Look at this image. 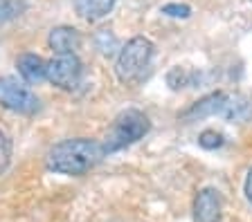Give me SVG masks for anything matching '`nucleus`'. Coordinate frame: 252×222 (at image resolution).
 <instances>
[{"label": "nucleus", "instance_id": "nucleus-7", "mask_svg": "<svg viewBox=\"0 0 252 222\" xmlns=\"http://www.w3.org/2000/svg\"><path fill=\"white\" fill-rule=\"evenodd\" d=\"M227 99H230V95H225V92H212V95L203 97L200 101H196L189 110H185L183 112V119H185V122H196V119L212 117V115H216V112H220V115H223Z\"/></svg>", "mask_w": 252, "mask_h": 222}, {"label": "nucleus", "instance_id": "nucleus-1", "mask_svg": "<svg viewBox=\"0 0 252 222\" xmlns=\"http://www.w3.org/2000/svg\"><path fill=\"white\" fill-rule=\"evenodd\" d=\"M104 155V144L88 137H74L54 144L45 157V164L50 171L61 175H84L99 164Z\"/></svg>", "mask_w": 252, "mask_h": 222}, {"label": "nucleus", "instance_id": "nucleus-9", "mask_svg": "<svg viewBox=\"0 0 252 222\" xmlns=\"http://www.w3.org/2000/svg\"><path fill=\"white\" fill-rule=\"evenodd\" d=\"M16 65H18V74L27 83H41L47 76V61H43L38 54H23Z\"/></svg>", "mask_w": 252, "mask_h": 222}, {"label": "nucleus", "instance_id": "nucleus-14", "mask_svg": "<svg viewBox=\"0 0 252 222\" xmlns=\"http://www.w3.org/2000/svg\"><path fill=\"white\" fill-rule=\"evenodd\" d=\"M198 144L207 150H214V148H220L225 144V137H223V132H216V130H203L198 137Z\"/></svg>", "mask_w": 252, "mask_h": 222}, {"label": "nucleus", "instance_id": "nucleus-16", "mask_svg": "<svg viewBox=\"0 0 252 222\" xmlns=\"http://www.w3.org/2000/svg\"><path fill=\"white\" fill-rule=\"evenodd\" d=\"M246 196L252 202V169L248 171V177H246Z\"/></svg>", "mask_w": 252, "mask_h": 222}, {"label": "nucleus", "instance_id": "nucleus-5", "mask_svg": "<svg viewBox=\"0 0 252 222\" xmlns=\"http://www.w3.org/2000/svg\"><path fill=\"white\" fill-rule=\"evenodd\" d=\"M84 74V65L79 61L77 54H68V56H54L52 61H47V76L52 85L61 88V90H74L81 81Z\"/></svg>", "mask_w": 252, "mask_h": 222}, {"label": "nucleus", "instance_id": "nucleus-12", "mask_svg": "<svg viewBox=\"0 0 252 222\" xmlns=\"http://www.w3.org/2000/svg\"><path fill=\"white\" fill-rule=\"evenodd\" d=\"M21 11H23L21 0H0V27L9 23L11 18L21 16Z\"/></svg>", "mask_w": 252, "mask_h": 222}, {"label": "nucleus", "instance_id": "nucleus-6", "mask_svg": "<svg viewBox=\"0 0 252 222\" xmlns=\"http://www.w3.org/2000/svg\"><path fill=\"white\" fill-rule=\"evenodd\" d=\"M223 216V197L216 189H203L194 200V220L196 222H220Z\"/></svg>", "mask_w": 252, "mask_h": 222}, {"label": "nucleus", "instance_id": "nucleus-8", "mask_svg": "<svg viewBox=\"0 0 252 222\" xmlns=\"http://www.w3.org/2000/svg\"><path fill=\"white\" fill-rule=\"evenodd\" d=\"M47 43H50V48L54 49L57 56H68V54H77V49L81 48V34L74 27L61 25L50 32Z\"/></svg>", "mask_w": 252, "mask_h": 222}, {"label": "nucleus", "instance_id": "nucleus-3", "mask_svg": "<svg viewBox=\"0 0 252 222\" xmlns=\"http://www.w3.org/2000/svg\"><path fill=\"white\" fill-rule=\"evenodd\" d=\"M149 128H151L149 117L142 110H135V108L122 110L113 122V128H110L108 137L104 142V150L106 153H115V150L131 146V144H135L137 139L147 135Z\"/></svg>", "mask_w": 252, "mask_h": 222}, {"label": "nucleus", "instance_id": "nucleus-10", "mask_svg": "<svg viewBox=\"0 0 252 222\" xmlns=\"http://www.w3.org/2000/svg\"><path fill=\"white\" fill-rule=\"evenodd\" d=\"M117 0H74V9L86 21H99L108 16Z\"/></svg>", "mask_w": 252, "mask_h": 222}, {"label": "nucleus", "instance_id": "nucleus-2", "mask_svg": "<svg viewBox=\"0 0 252 222\" xmlns=\"http://www.w3.org/2000/svg\"><path fill=\"white\" fill-rule=\"evenodd\" d=\"M153 61V43L144 36H135L122 48L115 63L117 79L124 85H135L144 76Z\"/></svg>", "mask_w": 252, "mask_h": 222}, {"label": "nucleus", "instance_id": "nucleus-13", "mask_svg": "<svg viewBox=\"0 0 252 222\" xmlns=\"http://www.w3.org/2000/svg\"><path fill=\"white\" fill-rule=\"evenodd\" d=\"M11 162V139L2 128H0V175L9 169Z\"/></svg>", "mask_w": 252, "mask_h": 222}, {"label": "nucleus", "instance_id": "nucleus-4", "mask_svg": "<svg viewBox=\"0 0 252 222\" xmlns=\"http://www.w3.org/2000/svg\"><path fill=\"white\" fill-rule=\"evenodd\" d=\"M0 106L18 115H34L41 108V101L18 79L2 76L0 79Z\"/></svg>", "mask_w": 252, "mask_h": 222}, {"label": "nucleus", "instance_id": "nucleus-11", "mask_svg": "<svg viewBox=\"0 0 252 222\" xmlns=\"http://www.w3.org/2000/svg\"><path fill=\"white\" fill-rule=\"evenodd\" d=\"M252 112V106L250 101L246 99V97L236 95V97H230L225 103V110H223V115L230 119V122H243L248 115Z\"/></svg>", "mask_w": 252, "mask_h": 222}, {"label": "nucleus", "instance_id": "nucleus-15", "mask_svg": "<svg viewBox=\"0 0 252 222\" xmlns=\"http://www.w3.org/2000/svg\"><path fill=\"white\" fill-rule=\"evenodd\" d=\"M162 14L173 18H189L191 16V7L189 5H178V2H169V5L162 7Z\"/></svg>", "mask_w": 252, "mask_h": 222}]
</instances>
